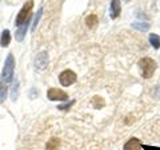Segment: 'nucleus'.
<instances>
[{"mask_svg": "<svg viewBox=\"0 0 160 150\" xmlns=\"http://www.w3.org/2000/svg\"><path fill=\"white\" fill-rule=\"evenodd\" d=\"M139 67H140V71H142V77L144 79H149L155 74V71H156L158 64L151 58H143L139 61Z\"/></svg>", "mask_w": 160, "mask_h": 150, "instance_id": "nucleus-1", "label": "nucleus"}, {"mask_svg": "<svg viewBox=\"0 0 160 150\" xmlns=\"http://www.w3.org/2000/svg\"><path fill=\"white\" fill-rule=\"evenodd\" d=\"M13 70H15V59L12 54H8V56L6 59V63H4L3 67V72H2V83L8 84L11 83L12 78H13Z\"/></svg>", "mask_w": 160, "mask_h": 150, "instance_id": "nucleus-2", "label": "nucleus"}, {"mask_svg": "<svg viewBox=\"0 0 160 150\" xmlns=\"http://www.w3.org/2000/svg\"><path fill=\"white\" fill-rule=\"evenodd\" d=\"M32 8H33V2H27L26 4L23 6V8L20 9V12L18 13V16H16V26L20 27V26H23L26 22H28L29 19H31V11H32Z\"/></svg>", "mask_w": 160, "mask_h": 150, "instance_id": "nucleus-3", "label": "nucleus"}, {"mask_svg": "<svg viewBox=\"0 0 160 150\" xmlns=\"http://www.w3.org/2000/svg\"><path fill=\"white\" fill-rule=\"evenodd\" d=\"M59 81L62 83V86L67 87V86H71L76 82V74H75L72 70H64V71L59 75Z\"/></svg>", "mask_w": 160, "mask_h": 150, "instance_id": "nucleus-4", "label": "nucleus"}, {"mask_svg": "<svg viewBox=\"0 0 160 150\" xmlns=\"http://www.w3.org/2000/svg\"><path fill=\"white\" fill-rule=\"evenodd\" d=\"M47 98L49 99V101H67L68 99V94L66 91H63V90L60 88H49L47 91Z\"/></svg>", "mask_w": 160, "mask_h": 150, "instance_id": "nucleus-5", "label": "nucleus"}, {"mask_svg": "<svg viewBox=\"0 0 160 150\" xmlns=\"http://www.w3.org/2000/svg\"><path fill=\"white\" fill-rule=\"evenodd\" d=\"M48 64V54L46 51H42L38 54V56L35 58V67L38 70H44Z\"/></svg>", "mask_w": 160, "mask_h": 150, "instance_id": "nucleus-6", "label": "nucleus"}, {"mask_svg": "<svg viewBox=\"0 0 160 150\" xmlns=\"http://www.w3.org/2000/svg\"><path fill=\"white\" fill-rule=\"evenodd\" d=\"M142 149V143L138 138H129L128 141L124 145V149L123 150H140Z\"/></svg>", "mask_w": 160, "mask_h": 150, "instance_id": "nucleus-7", "label": "nucleus"}, {"mask_svg": "<svg viewBox=\"0 0 160 150\" xmlns=\"http://www.w3.org/2000/svg\"><path fill=\"white\" fill-rule=\"evenodd\" d=\"M28 26H29V20L23 24V26H20L18 28V31H16V40L18 42H22L24 36H26V34H27V29H28Z\"/></svg>", "mask_w": 160, "mask_h": 150, "instance_id": "nucleus-8", "label": "nucleus"}, {"mask_svg": "<svg viewBox=\"0 0 160 150\" xmlns=\"http://www.w3.org/2000/svg\"><path fill=\"white\" fill-rule=\"evenodd\" d=\"M120 15V2L119 0H113L111 3V18L116 19Z\"/></svg>", "mask_w": 160, "mask_h": 150, "instance_id": "nucleus-9", "label": "nucleus"}, {"mask_svg": "<svg viewBox=\"0 0 160 150\" xmlns=\"http://www.w3.org/2000/svg\"><path fill=\"white\" fill-rule=\"evenodd\" d=\"M9 42H11V34H9L8 29H4L2 34V38H0V46L2 47H7Z\"/></svg>", "mask_w": 160, "mask_h": 150, "instance_id": "nucleus-10", "label": "nucleus"}, {"mask_svg": "<svg viewBox=\"0 0 160 150\" xmlns=\"http://www.w3.org/2000/svg\"><path fill=\"white\" fill-rule=\"evenodd\" d=\"M59 147H60L59 138H51L46 145V150H59Z\"/></svg>", "mask_w": 160, "mask_h": 150, "instance_id": "nucleus-11", "label": "nucleus"}, {"mask_svg": "<svg viewBox=\"0 0 160 150\" xmlns=\"http://www.w3.org/2000/svg\"><path fill=\"white\" fill-rule=\"evenodd\" d=\"M149 43L155 50H159L160 48V36L156 34H149Z\"/></svg>", "mask_w": 160, "mask_h": 150, "instance_id": "nucleus-12", "label": "nucleus"}, {"mask_svg": "<svg viewBox=\"0 0 160 150\" xmlns=\"http://www.w3.org/2000/svg\"><path fill=\"white\" fill-rule=\"evenodd\" d=\"M98 16L96 15H88L87 16V19H86V24H87V27L88 28H95L96 27V24H98Z\"/></svg>", "mask_w": 160, "mask_h": 150, "instance_id": "nucleus-13", "label": "nucleus"}, {"mask_svg": "<svg viewBox=\"0 0 160 150\" xmlns=\"http://www.w3.org/2000/svg\"><path fill=\"white\" fill-rule=\"evenodd\" d=\"M91 103H92V106H93L95 109H102V107L106 106V102H104V99H103L102 97H98V95L92 98Z\"/></svg>", "mask_w": 160, "mask_h": 150, "instance_id": "nucleus-14", "label": "nucleus"}, {"mask_svg": "<svg viewBox=\"0 0 160 150\" xmlns=\"http://www.w3.org/2000/svg\"><path fill=\"white\" fill-rule=\"evenodd\" d=\"M7 93H8V86L0 82V103H3L7 98Z\"/></svg>", "mask_w": 160, "mask_h": 150, "instance_id": "nucleus-15", "label": "nucleus"}, {"mask_svg": "<svg viewBox=\"0 0 160 150\" xmlns=\"http://www.w3.org/2000/svg\"><path fill=\"white\" fill-rule=\"evenodd\" d=\"M132 27L140 29V31H147V29L149 28V24L143 23V22H135V23H132Z\"/></svg>", "mask_w": 160, "mask_h": 150, "instance_id": "nucleus-16", "label": "nucleus"}, {"mask_svg": "<svg viewBox=\"0 0 160 150\" xmlns=\"http://www.w3.org/2000/svg\"><path fill=\"white\" fill-rule=\"evenodd\" d=\"M18 91H19V82L16 81L13 84V88H12V94H11V97H12V101H16V97H18Z\"/></svg>", "mask_w": 160, "mask_h": 150, "instance_id": "nucleus-17", "label": "nucleus"}, {"mask_svg": "<svg viewBox=\"0 0 160 150\" xmlns=\"http://www.w3.org/2000/svg\"><path fill=\"white\" fill-rule=\"evenodd\" d=\"M42 12H43V9L40 8V9H39V12H38V15H36V18H35V23H33L32 28H35V27H36V24H38V22H39V19H40V16H42Z\"/></svg>", "mask_w": 160, "mask_h": 150, "instance_id": "nucleus-18", "label": "nucleus"}, {"mask_svg": "<svg viewBox=\"0 0 160 150\" xmlns=\"http://www.w3.org/2000/svg\"><path fill=\"white\" fill-rule=\"evenodd\" d=\"M142 147L144 150H160L159 146H149V145H142Z\"/></svg>", "mask_w": 160, "mask_h": 150, "instance_id": "nucleus-19", "label": "nucleus"}, {"mask_svg": "<svg viewBox=\"0 0 160 150\" xmlns=\"http://www.w3.org/2000/svg\"><path fill=\"white\" fill-rule=\"evenodd\" d=\"M72 104H73V101H72L71 103H68V104H64V106H59V109H60V110H67L68 107H71Z\"/></svg>", "mask_w": 160, "mask_h": 150, "instance_id": "nucleus-20", "label": "nucleus"}]
</instances>
